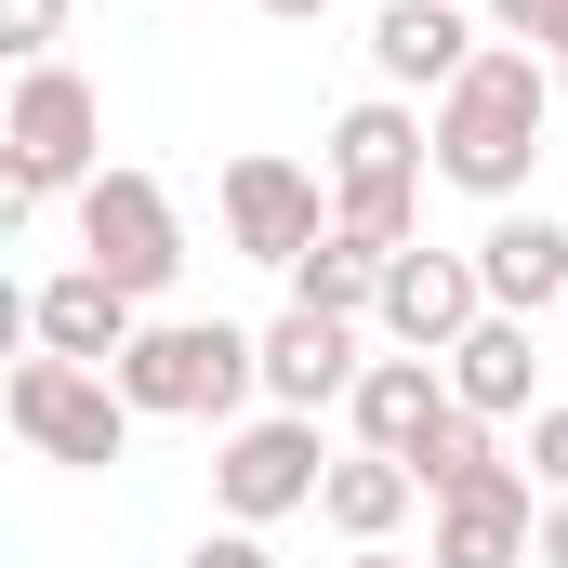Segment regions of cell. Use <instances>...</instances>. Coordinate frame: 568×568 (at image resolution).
<instances>
[{"mask_svg": "<svg viewBox=\"0 0 568 568\" xmlns=\"http://www.w3.org/2000/svg\"><path fill=\"white\" fill-rule=\"evenodd\" d=\"M80 265H93V278H120L133 304L185 278V225H172L159 172H93V185H80Z\"/></svg>", "mask_w": 568, "mask_h": 568, "instance_id": "cell-5", "label": "cell"}, {"mask_svg": "<svg viewBox=\"0 0 568 568\" xmlns=\"http://www.w3.org/2000/svg\"><path fill=\"white\" fill-rule=\"evenodd\" d=\"M529 384H542V357H529V317H476V331L449 344V397H463L476 424L529 410Z\"/></svg>", "mask_w": 568, "mask_h": 568, "instance_id": "cell-16", "label": "cell"}, {"mask_svg": "<svg viewBox=\"0 0 568 568\" xmlns=\"http://www.w3.org/2000/svg\"><path fill=\"white\" fill-rule=\"evenodd\" d=\"M317 489H331V463H317V424H304V410L239 424L225 449H212V503H225L239 529H265V516H291V503H317Z\"/></svg>", "mask_w": 568, "mask_h": 568, "instance_id": "cell-6", "label": "cell"}, {"mask_svg": "<svg viewBox=\"0 0 568 568\" xmlns=\"http://www.w3.org/2000/svg\"><path fill=\"white\" fill-rule=\"evenodd\" d=\"M344 568H424V556H384V542H357V556H344Z\"/></svg>", "mask_w": 568, "mask_h": 568, "instance_id": "cell-27", "label": "cell"}, {"mask_svg": "<svg viewBox=\"0 0 568 568\" xmlns=\"http://www.w3.org/2000/svg\"><path fill=\"white\" fill-rule=\"evenodd\" d=\"M27 331H40V357H80V371H120L145 331V304L120 278H93V265H67V278H40V304H27Z\"/></svg>", "mask_w": 568, "mask_h": 568, "instance_id": "cell-9", "label": "cell"}, {"mask_svg": "<svg viewBox=\"0 0 568 568\" xmlns=\"http://www.w3.org/2000/svg\"><path fill=\"white\" fill-rule=\"evenodd\" d=\"M529 476L568 489V410H529Z\"/></svg>", "mask_w": 568, "mask_h": 568, "instance_id": "cell-23", "label": "cell"}, {"mask_svg": "<svg viewBox=\"0 0 568 568\" xmlns=\"http://www.w3.org/2000/svg\"><path fill=\"white\" fill-rule=\"evenodd\" d=\"M225 239H239L252 265H304V252L331 239V225H317V172H304V159H265V145L225 159Z\"/></svg>", "mask_w": 568, "mask_h": 568, "instance_id": "cell-8", "label": "cell"}, {"mask_svg": "<svg viewBox=\"0 0 568 568\" xmlns=\"http://www.w3.org/2000/svg\"><path fill=\"white\" fill-rule=\"evenodd\" d=\"M542 120H556V53L489 40V53L436 93V172H449L463 199H516L529 159H542Z\"/></svg>", "mask_w": 568, "mask_h": 568, "instance_id": "cell-1", "label": "cell"}, {"mask_svg": "<svg viewBox=\"0 0 568 568\" xmlns=\"http://www.w3.org/2000/svg\"><path fill=\"white\" fill-rule=\"evenodd\" d=\"M476 278H489V304H503V317H542V304L568 317V225L503 212V225L476 239Z\"/></svg>", "mask_w": 568, "mask_h": 568, "instance_id": "cell-14", "label": "cell"}, {"mask_svg": "<svg viewBox=\"0 0 568 568\" xmlns=\"http://www.w3.org/2000/svg\"><path fill=\"white\" fill-rule=\"evenodd\" d=\"M476 53H489V40H476L449 0H384V27H371V67H384L397 93H449Z\"/></svg>", "mask_w": 568, "mask_h": 568, "instance_id": "cell-13", "label": "cell"}, {"mask_svg": "<svg viewBox=\"0 0 568 568\" xmlns=\"http://www.w3.org/2000/svg\"><path fill=\"white\" fill-rule=\"evenodd\" d=\"M265 397L278 410H331V397H357V317H317V304H291L278 331H265Z\"/></svg>", "mask_w": 568, "mask_h": 568, "instance_id": "cell-10", "label": "cell"}, {"mask_svg": "<svg viewBox=\"0 0 568 568\" xmlns=\"http://www.w3.org/2000/svg\"><path fill=\"white\" fill-rule=\"evenodd\" d=\"M185 568H278V556H265L252 529H212V542H199V556H185Z\"/></svg>", "mask_w": 568, "mask_h": 568, "instance_id": "cell-24", "label": "cell"}, {"mask_svg": "<svg viewBox=\"0 0 568 568\" xmlns=\"http://www.w3.org/2000/svg\"><path fill=\"white\" fill-rule=\"evenodd\" d=\"M252 384H265V331H225V317H145L120 357V397L159 424H225Z\"/></svg>", "mask_w": 568, "mask_h": 568, "instance_id": "cell-2", "label": "cell"}, {"mask_svg": "<svg viewBox=\"0 0 568 568\" xmlns=\"http://www.w3.org/2000/svg\"><path fill=\"white\" fill-rule=\"evenodd\" d=\"M0 410H13V436L40 449V463H120L133 449V397H120V371H80V357H27L13 384H0Z\"/></svg>", "mask_w": 568, "mask_h": 568, "instance_id": "cell-4", "label": "cell"}, {"mask_svg": "<svg viewBox=\"0 0 568 568\" xmlns=\"http://www.w3.org/2000/svg\"><path fill=\"white\" fill-rule=\"evenodd\" d=\"M331 225H344V239H371V252H410L424 185H331Z\"/></svg>", "mask_w": 568, "mask_h": 568, "instance_id": "cell-20", "label": "cell"}, {"mask_svg": "<svg viewBox=\"0 0 568 568\" xmlns=\"http://www.w3.org/2000/svg\"><path fill=\"white\" fill-rule=\"evenodd\" d=\"M410 476H424L436 503H463V489H503V476H516V463H503V449H489V424H476V410H449V424H436L424 449H410Z\"/></svg>", "mask_w": 568, "mask_h": 568, "instance_id": "cell-19", "label": "cell"}, {"mask_svg": "<svg viewBox=\"0 0 568 568\" xmlns=\"http://www.w3.org/2000/svg\"><path fill=\"white\" fill-rule=\"evenodd\" d=\"M556 106H568V67H556Z\"/></svg>", "mask_w": 568, "mask_h": 568, "instance_id": "cell-28", "label": "cell"}, {"mask_svg": "<svg viewBox=\"0 0 568 568\" xmlns=\"http://www.w3.org/2000/svg\"><path fill=\"white\" fill-rule=\"evenodd\" d=\"M344 410H357V436H371V449H397V463H410V449H424L463 397H449V357H371Z\"/></svg>", "mask_w": 568, "mask_h": 568, "instance_id": "cell-12", "label": "cell"}, {"mask_svg": "<svg viewBox=\"0 0 568 568\" xmlns=\"http://www.w3.org/2000/svg\"><path fill=\"white\" fill-rule=\"evenodd\" d=\"M0 40H13V53H27V67H40V53H53V40H67V0H0Z\"/></svg>", "mask_w": 568, "mask_h": 568, "instance_id": "cell-22", "label": "cell"}, {"mask_svg": "<svg viewBox=\"0 0 568 568\" xmlns=\"http://www.w3.org/2000/svg\"><path fill=\"white\" fill-rule=\"evenodd\" d=\"M384 265H397V252H371V239L331 225V239L291 265V304H317V317H371V304H384Z\"/></svg>", "mask_w": 568, "mask_h": 568, "instance_id": "cell-18", "label": "cell"}, {"mask_svg": "<svg viewBox=\"0 0 568 568\" xmlns=\"http://www.w3.org/2000/svg\"><path fill=\"white\" fill-rule=\"evenodd\" d=\"M556 67H568V53H556Z\"/></svg>", "mask_w": 568, "mask_h": 568, "instance_id": "cell-29", "label": "cell"}, {"mask_svg": "<svg viewBox=\"0 0 568 568\" xmlns=\"http://www.w3.org/2000/svg\"><path fill=\"white\" fill-rule=\"evenodd\" d=\"M265 13H278V27H317V13H331V0H265Z\"/></svg>", "mask_w": 568, "mask_h": 568, "instance_id": "cell-26", "label": "cell"}, {"mask_svg": "<svg viewBox=\"0 0 568 568\" xmlns=\"http://www.w3.org/2000/svg\"><path fill=\"white\" fill-rule=\"evenodd\" d=\"M542 568H568V489L542 503Z\"/></svg>", "mask_w": 568, "mask_h": 568, "instance_id": "cell-25", "label": "cell"}, {"mask_svg": "<svg viewBox=\"0 0 568 568\" xmlns=\"http://www.w3.org/2000/svg\"><path fill=\"white\" fill-rule=\"evenodd\" d=\"M371 317L397 331V357H449V344L489 317V278H476V252H397Z\"/></svg>", "mask_w": 568, "mask_h": 568, "instance_id": "cell-7", "label": "cell"}, {"mask_svg": "<svg viewBox=\"0 0 568 568\" xmlns=\"http://www.w3.org/2000/svg\"><path fill=\"white\" fill-rule=\"evenodd\" d=\"M424 120L397 106V93H371V106H344L331 120V185H424Z\"/></svg>", "mask_w": 568, "mask_h": 568, "instance_id": "cell-15", "label": "cell"}, {"mask_svg": "<svg viewBox=\"0 0 568 568\" xmlns=\"http://www.w3.org/2000/svg\"><path fill=\"white\" fill-rule=\"evenodd\" d=\"M489 27L516 53H568V0H489Z\"/></svg>", "mask_w": 568, "mask_h": 568, "instance_id": "cell-21", "label": "cell"}, {"mask_svg": "<svg viewBox=\"0 0 568 568\" xmlns=\"http://www.w3.org/2000/svg\"><path fill=\"white\" fill-rule=\"evenodd\" d=\"M0 145H13V199H80V185L106 172V159H93V145H106V106H93V80L40 53V67L13 80V120H0Z\"/></svg>", "mask_w": 568, "mask_h": 568, "instance_id": "cell-3", "label": "cell"}, {"mask_svg": "<svg viewBox=\"0 0 568 568\" xmlns=\"http://www.w3.org/2000/svg\"><path fill=\"white\" fill-rule=\"evenodd\" d=\"M424 568H542V516H529V476H503V489H463V503H436V542Z\"/></svg>", "mask_w": 568, "mask_h": 568, "instance_id": "cell-11", "label": "cell"}, {"mask_svg": "<svg viewBox=\"0 0 568 568\" xmlns=\"http://www.w3.org/2000/svg\"><path fill=\"white\" fill-rule=\"evenodd\" d=\"M410 489H424V476H410L397 449H357V463H331V489H317V516H331L344 542H384V529L410 516Z\"/></svg>", "mask_w": 568, "mask_h": 568, "instance_id": "cell-17", "label": "cell"}]
</instances>
